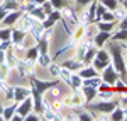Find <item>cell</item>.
Here are the masks:
<instances>
[{"mask_svg":"<svg viewBox=\"0 0 127 121\" xmlns=\"http://www.w3.org/2000/svg\"><path fill=\"white\" fill-rule=\"evenodd\" d=\"M31 109H32V101H31L29 97H26L24 101H20V104L17 106V109H15V111L19 113L22 118H26V116L31 113Z\"/></svg>","mask_w":127,"mask_h":121,"instance_id":"obj_1","label":"cell"},{"mask_svg":"<svg viewBox=\"0 0 127 121\" xmlns=\"http://www.w3.org/2000/svg\"><path fill=\"white\" fill-rule=\"evenodd\" d=\"M26 97H29V91L27 89H22V87H15L14 89V101L15 102L24 101Z\"/></svg>","mask_w":127,"mask_h":121,"instance_id":"obj_2","label":"cell"},{"mask_svg":"<svg viewBox=\"0 0 127 121\" xmlns=\"http://www.w3.org/2000/svg\"><path fill=\"white\" fill-rule=\"evenodd\" d=\"M17 19H19V12H10V14H7V15L3 17L2 24H3V26H12Z\"/></svg>","mask_w":127,"mask_h":121,"instance_id":"obj_3","label":"cell"},{"mask_svg":"<svg viewBox=\"0 0 127 121\" xmlns=\"http://www.w3.org/2000/svg\"><path fill=\"white\" fill-rule=\"evenodd\" d=\"M103 80L108 82V84H114V82L117 80V72H114L112 68H107V70L103 72Z\"/></svg>","mask_w":127,"mask_h":121,"instance_id":"obj_4","label":"cell"},{"mask_svg":"<svg viewBox=\"0 0 127 121\" xmlns=\"http://www.w3.org/2000/svg\"><path fill=\"white\" fill-rule=\"evenodd\" d=\"M114 65H115V68L119 70V73H124L126 72V67H124V61H122V56L120 55H114Z\"/></svg>","mask_w":127,"mask_h":121,"instance_id":"obj_5","label":"cell"},{"mask_svg":"<svg viewBox=\"0 0 127 121\" xmlns=\"http://www.w3.org/2000/svg\"><path fill=\"white\" fill-rule=\"evenodd\" d=\"M114 108H115L114 102H105V104H98V106H97L98 111H103V113H112V111H114Z\"/></svg>","mask_w":127,"mask_h":121,"instance_id":"obj_6","label":"cell"},{"mask_svg":"<svg viewBox=\"0 0 127 121\" xmlns=\"http://www.w3.org/2000/svg\"><path fill=\"white\" fill-rule=\"evenodd\" d=\"M17 109V106L14 104V106H10V108H5L3 111H2V116H3V120H12V116H14V111Z\"/></svg>","mask_w":127,"mask_h":121,"instance_id":"obj_7","label":"cell"},{"mask_svg":"<svg viewBox=\"0 0 127 121\" xmlns=\"http://www.w3.org/2000/svg\"><path fill=\"white\" fill-rule=\"evenodd\" d=\"M80 77H97V70L93 68V67H90V68H83V70L80 72Z\"/></svg>","mask_w":127,"mask_h":121,"instance_id":"obj_8","label":"cell"},{"mask_svg":"<svg viewBox=\"0 0 127 121\" xmlns=\"http://www.w3.org/2000/svg\"><path fill=\"white\" fill-rule=\"evenodd\" d=\"M12 32H14V44H19L20 41L24 39V36H26L24 31H20V29H15V31H12Z\"/></svg>","mask_w":127,"mask_h":121,"instance_id":"obj_9","label":"cell"},{"mask_svg":"<svg viewBox=\"0 0 127 121\" xmlns=\"http://www.w3.org/2000/svg\"><path fill=\"white\" fill-rule=\"evenodd\" d=\"M107 38H108V32H107V31H102V32L97 36V39H95L97 46H102V44H103V41L107 39Z\"/></svg>","mask_w":127,"mask_h":121,"instance_id":"obj_10","label":"cell"},{"mask_svg":"<svg viewBox=\"0 0 127 121\" xmlns=\"http://www.w3.org/2000/svg\"><path fill=\"white\" fill-rule=\"evenodd\" d=\"M49 61L51 60H49V56L46 55V53H42V55L39 56V63L42 65V67H49Z\"/></svg>","mask_w":127,"mask_h":121,"instance_id":"obj_11","label":"cell"},{"mask_svg":"<svg viewBox=\"0 0 127 121\" xmlns=\"http://www.w3.org/2000/svg\"><path fill=\"white\" fill-rule=\"evenodd\" d=\"M37 51H39L37 48H31L29 53H27V60H32V61H34L36 58H37Z\"/></svg>","mask_w":127,"mask_h":121,"instance_id":"obj_12","label":"cell"},{"mask_svg":"<svg viewBox=\"0 0 127 121\" xmlns=\"http://www.w3.org/2000/svg\"><path fill=\"white\" fill-rule=\"evenodd\" d=\"M102 3L108 9H115L117 7V0H102Z\"/></svg>","mask_w":127,"mask_h":121,"instance_id":"obj_13","label":"cell"},{"mask_svg":"<svg viewBox=\"0 0 127 121\" xmlns=\"http://www.w3.org/2000/svg\"><path fill=\"white\" fill-rule=\"evenodd\" d=\"M12 31L10 29H0V39H9Z\"/></svg>","mask_w":127,"mask_h":121,"instance_id":"obj_14","label":"cell"},{"mask_svg":"<svg viewBox=\"0 0 127 121\" xmlns=\"http://www.w3.org/2000/svg\"><path fill=\"white\" fill-rule=\"evenodd\" d=\"M112 113H114V114L110 116L112 120H122V118H124V111H122V109H117V111H112Z\"/></svg>","mask_w":127,"mask_h":121,"instance_id":"obj_15","label":"cell"},{"mask_svg":"<svg viewBox=\"0 0 127 121\" xmlns=\"http://www.w3.org/2000/svg\"><path fill=\"white\" fill-rule=\"evenodd\" d=\"M3 9H5V10L17 9V2H15V0H9V2H7V5H3Z\"/></svg>","mask_w":127,"mask_h":121,"instance_id":"obj_16","label":"cell"},{"mask_svg":"<svg viewBox=\"0 0 127 121\" xmlns=\"http://www.w3.org/2000/svg\"><path fill=\"white\" fill-rule=\"evenodd\" d=\"M98 84H100V79H93V80L85 82V85H88V87H98Z\"/></svg>","mask_w":127,"mask_h":121,"instance_id":"obj_17","label":"cell"},{"mask_svg":"<svg viewBox=\"0 0 127 121\" xmlns=\"http://www.w3.org/2000/svg\"><path fill=\"white\" fill-rule=\"evenodd\" d=\"M114 38H115V39H126V38H127V29H122V32L114 34Z\"/></svg>","mask_w":127,"mask_h":121,"instance_id":"obj_18","label":"cell"},{"mask_svg":"<svg viewBox=\"0 0 127 121\" xmlns=\"http://www.w3.org/2000/svg\"><path fill=\"white\" fill-rule=\"evenodd\" d=\"M49 73H51L53 77H56V75L59 73V68L56 67V65H49Z\"/></svg>","mask_w":127,"mask_h":121,"instance_id":"obj_19","label":"cell"},{"mask_svg":"<svg viewBox=\"0 0 127 121\" xmlns=\"http://www.w3.org/2000/svg\"><path fill=\"white\" fill-rule=\"evenodd\" d=\"M42 10H44V14H51V10H53V5L49 3V2H44V5H42Z\"/></svg>","mask_w":127,"mask_h":121,"instance_id":"obj_20","label":"cell"},{"mask_svg":"<svg viewBox=\"0 0 127 121\" xmlns=\"http://www.w3.org/2000/svg\"><path fill=\"white\" fill-rule=\"evenodd\" d=\"M69 80H71V84H73L71 87H80V84H81V82H80V79H78V77H75V75H73Z\"/></svg>","mask_w":127,"mask_h":121,"instance_id":"obj_21","label":"cell"},{"mask_svg":"<svg viewBox=\"0 0 127 121\" xmlns=\"http://www.w3.org/2000/svg\"><path fill=\"white\" fill-rule=\"evenodd\" d=\"M98 27H100V31H110V27H112V24H98Z\"/></svg>","mask_w":127,"mask_h":121,"instance_id":"obj_22","label":"cell"},{"mask_svg":"<svg viewBox=\"0 0 127 121\" xmlns=\"http://www.w3.org/2000/svg\"><path fill=\"white\" fill-rule=\"evenodd\" d=\"M51 3H53L54 7H63V5H64V0H51Z\"/></svg>","mask_w":127,"mask_h":121,"instance_id":"obj_23","label":"cell"},{"mask_svg":"<svg viewBox=\"0 0 127 121\" xmlns=\"http://www.w3.org/2000/svg\"><path fill=\"white\" fill-rule=\"evenodd\" d=\"M100 19H103V20H112V19H114V15H112V14H105V12H103V14L100 15Z\"/></svg>","mask_w":127,"mask_h":121,"instance_id":"obj_24","label":"cell"},{"mask_svg":"<svg viewBox=\"0 0 127 121\" xmlns=\"http://www.w3.org/2000/svg\"><path fill=\"white\" fill-rule=\"evenodd\" d=\"M24 120H31V121H34V120H39V116L37 114H27Z\"/></svg>","mask_w":127,"mask_h":121,"instance_id":"obj_25","label":"cell"},{"mask_svg":"<svg viewBox=\"0 0 127 121\" xmlns=\"http://www.w3.org/2000/svg\"><path fill=\"white\" fill-rule=\"evenodd\" d=\"M7 46H10V43H9V41H3L0 48H2V50H7Z\"/></svg>","mask_w":127,"mask_h":121,"instance_id":"obj_26","label":"cell"},{"mask_svg":"<svg viewBox=\"0 0 127 121\" xmlns=\"http://www.w3.org/2000/svg\"><path fill=\"white\" fill-rule=\"evenodd\" d=\"M76 2H78L80 5H85V3H88V2H90V0H76Z\"/></svg>","mask_w":127,"mask_h":121,"instance_id":"obj_27","label":"cell"},{"mask_svg":"<svg viewBox=\"0 0 127 121\" xmlns=\"http://www.w3.org/2000/svg\"><path fill=\"white\" fill-rule=\"evenodd\" d=\"M122 29H127V17L124 19V22H122Z\"/></svg>","mask_w":127,"mask_h":121,"instance_id":"obj_28","label":"cell"},{"mask_svg":"<svg viewBox=\"0 0 127 121\" xmlns=\"http://www.w3.org/2000/svg\"><path fill=\"white\" fill-rule=\"evenodd\" d=\"M124 5H126V9H127V0H124Z\"/></svg>","mask_w":127,"mask_h":121,"instance_id":"obj_29","label":"cell"},{"mask_svg":"<svg viewBox=\"0 0 127 121\" xmlns=\"http://www.w3.org/2000/svg\"><path fill=\"white\" fill-rule=\"evenodd\" d=\"M119 2H124V0H119Z\"/></svg>","mask_w":127,"mask_h":121,"instance_id":"obj_30","label":"cell"}]
</instances>
